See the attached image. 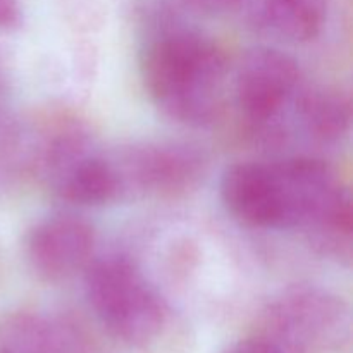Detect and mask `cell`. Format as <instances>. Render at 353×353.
<instances>
[{"mask_svg": "<svg viewBox=\"0 0 353 353\" xmlns=\"http://www.w3.org/2000/svg\"><path fill=\"white\" fill-rule=\"evenodd\" d=\"M0 353H93V343L71 317L17 312L0 321Z\"/></svg>", "mask_w": 353, "mask_h": 353, "instance_id": "obj_7", "label": "cell"}, {"mask_svg": "<svg viewBox=\"0 0 353 353\" xmlns=\"http://www.w3.org/2000/svg\"><path fill=\"white\" fill-rule=\"evenodd\" d=\"M255 30L288 41H309L326 23V0H238Z\"/></svg>", "mask_w": 353, "mask_h": 353, "instance_id": "obj_9", "label": "cell"}, {"mask_svg": "<svg viewBox=\"0 0 353 353\" xmlns=\"http://www.w3.org/2000/svg\"><path fill=\"white\" fill-rule=\"evenodd\" d=\"M85 290L100 324L130 347H150L168 326L165 302L137 262L124 255L93 257L85 269Z\"/></svg>", "mask_w": 353, "mask_h": 353, "instance_id": "obj_2", "label": "cell"}, {"mask_svg": "<svg viewBox=\"0 0 353 353\" xmlns=\"http://www.w3.org/2000/svg\"><path fill=\"white\" fill-rule=\"evenodd\" d=\"M300 88L299 62L272 47L248 50L241 59L234 83L238 107L247 121L261 130H279V121L293 105Z\"/></svg>", "mask_w": 353, "mask_h": 353, "instance_id": "obj_5", "label": "cell"}, {"mask_svg": "<svg viewBox=\"0 0 353 353\" xmlns=\"http://www.w3.org/2000/svg\"><path fill=\"white\" fill-rule=\"evenodd\" d=\"M7 83H9V71H7V64L3 57L0 55V95L7 90Z\"/></svg>", "mask_w": 353, "mask_h": 353, "instance_id": "obj_15", "label": "cell"}, {"mask_svg": "<svg viewBox=\"0 0 353 353\" xmlns=\"http://www.w3.org/2000/svg\"><path fill=\"white\" fill-rule=\"evenodd\" d=\"M140 72L148 97L176 123L202 128L223 107L226 61L202 34L174 30L148 41Z\"/></svg>", "mask_w": 353, "mask_h": 353, "instance_id": "obj_1", "label": "cell"}, {"mask_svg": "<svg viewBox=\"0 0 353 353\" xmlns=\"http://www.w3.org/2000/svg\"><path fill=\"white\" fill-rule=\"evenodd\" d=\"M219 353H283L276 347L272 341H269L268 338H264L262 334H255V336L243 338V340H238L234 343L228 345L224 350Z\"/></svg>", "mask_w": 353, "mask_h": 353, "instance_id": "obj_12", "label": "cell"}, {"mask_svg": "<svg viewBox=\"0 0 353 353\" xmlns=\"http://www.w3.org/2000/svg\"><path fill=\"white\" fill-rule=\"evenodd\" d=\"M31 145L23 124L0 107V193L30 169Z\"/></svg>", "mask_w": 353, "mask_h": 353, "instance_id": "obj_11", "label": "cell"}, {"mask_svg": "<svg viewBox=\"0 0 353 353\" xmlns=\"http://www.w3.org/2000/svg\"><path fill=\"white\" fill-rule=\"evenodd\" d=\"M292 107L300 130L317 143H338L350 133L352 103L338 88L302 86Z\"/></svg>", "mask_w": 353, "mask_h": 353, "instance_id": "obj_10", "label": "cell"}, {"mask_svg": "<svg viewBox=\"0 0 353 353\" xmlns=\"http://www.w3.org/2000/svg\"><path fill=\"white\" fill-rule=\"evenodd\" d=\"M28 268L41 281H68L95 257V231L76 216H54L34 224L24 238Z\"/></svg>", "mask_w": 353, "mask_h": 353, "instance_id": "obj_6", "label": "cell"}, {"mask_svg": "<svg viewBox=\"0 0 353 353\" xmlns=\"http://www.w3.org/2000/svg\"><path fill=\"white\" fill-rule=\"evenodd\" d=\"M199 7L205 10H212V12H219V10L231 9V7H236L238 0H193Z\"/></svg>", "mask_w": 353, "mask_h": 353, "instance_id": "obj_14", "label": "cell"}, {"mask_svg": "<svg viewBox=\"0 0 353 353\" xmlns=\"http://www.w3.org/2000/svg\"><path fill=\"white\" fill-rule=\"evenodd\" d=\"M21 7L19 0H0V30L9 31L19 26Z\"/></svg>", "mask_w": 353, "mask_h": 353, "instance_id": "obj_13", "label": "cell"}, {"mask_svg": "<svg viewBox=\"0 0 353 353\" xmlns=\"http://www.w3.org/2000/svg\"><path fill=\"white\" fill-rule=\"evenodd\" d=\"M221 200L228 212L255 230H278V207L269 162H238L221 178Z\"/></svg>", "mask_w": 353, "mask_h": 353, "instance_id": "obj_8", "label": "cell"}, {"mask_svg": "<svg viewBox=\"0 0 353 353\" xmlns=\"http://www.w3.org/2000/svg\"><path fill=\"white\" fill-rule=\"evenodd\" d=\"M350 309L316 285L283 290L265 307L262 336L283 353H336L350 340Z\"/></svg>", "mask_w": 353, "mask_h": 353, "instance_id": "obj_3", "label": "cell"}, {"mask_svg": "<svg viewBox=\"0 0 353 353\" xmlns=\"http://www.w3.org/2000/svg\"><path fill=\"white\" fill-rule=\"evenodd\" d=\"M121 199L185 195L199 185L205 159L196 148L174 141H147L107 155Z\"/></svg>", "mask_w": 353, "mask_h": 353, "instance_id": "obj_4", "label": "cell"}]
</instances>
